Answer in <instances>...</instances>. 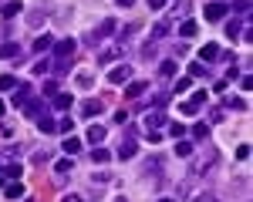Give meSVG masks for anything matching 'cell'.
<instances>
[{
    "label": "cell",
    "instance_id": "obj_4",
    "mask_svg": "<svg viewBox=\"0 0 253 202\" xmlns=\"http://www.w3.org/2000/svg\"><path fill=\"white\" fill-rule=\"evenodd\" d=\"M118 27H115V20L112 17H105L101 20V24H98L95 31H91V34H84V40H88V44H95V40H101V37H108V34H115Z\"/></svg>",
    "mask_w": 253,
    "mask_h": 202
},
{
    "label": "cell",
    "instance_id": "obj_7",
    "mask_svg": "<svg viewBox=\"0 0 253 202\" xmlns=\"http://www.w3.org/2000/svg\"><path fill=\"white\" fill-rule=\"evenodd\" d=\"M108 81H112V84H128V81H132V67H128V64H118V67H112Z\"/></svg>",
    "mask_w": 253,
    "mask_h": 202
},
{
    "label": "cell",
    "instance_id": "obj_48",
    "mask_svg": "<svg viewBox=\"0 0 253 202\" xmlns=\"http://www.w3.org/2000/svg\"><path fill=\"white\" fill-rule=\"evenodd\" d=\"M199 202H223V199H216V196H210V192H206V196H199Z\"/></svg>",
    "mask_w": 253,
    "mask_h": 202
},
{
    "label": "cell",
    "instance_id": "obj_40",
    "mask_svg": "<svg viewBox=\"0 0 253 202\" xmlns=\"http://www.w3.org/2000/svg\"><path fill=\"white\" fill-rule=\"evenodd\" d=\"M206 132H210L206 125H193V138H206Z\"/></svg>",
    "mask_w": 253,
    "mask_h": 202
},
{
    "label": "cell",
    "instance_id": "obj_41",
    "mask_svg": "<svg viewBox=\"0 0 253 202\" xmlns=\"http://www.w3.org/2000/svg\"><path fill=\"white\" fill-rule=\"evenodd\" d=\"M226 34H230V37L240 34V20H230V24H226Z\"/></svg>",
    "mask_w": 253,
    "mask_h": 202
},
{
    "label": "cell",
    "instance_id": "obj_42",
    "mask_svg": "<svg viewBox=\"0 0 253 202\" xmlns=\"http://www.w3.org/2000/svg\"><path fill=\"white\" fill-rule=\"evenodd\" d=\"M44 95H47V98H54V95H58V84H54V81H47V84H44Z\"/></svg>",
    "mask_w": 253,
    "mask_h": 202
},
{
    "label": "cell",
    "instance_id": "obj_49",
    "mask_svg": "<svg viewBox=\"0 0 253 202\" xmlns=\"http://www.w3.org/2000/svg\"><path fill=\"white\" fill-rule=\"evenodd\" d=\"M132 3H135V0H118V7H132Z\"/></svg>",
    "mask_w": 253,
    "mask_h": 202
},
{
    "label": "cell",
    "instance_id": "obj_1",
    "mask_svg": "<svg viewBox=\"0 0 253 202\" xmlns=\"http://www.w3.org/2000/svg\"><path fill=\"white\" fill-rule=\"evenodd\" d=\"M51 51H54V74L61 78V74H64V71L71 67L75 54H78V40H75V37H64V40H58V44H54Z\"/></svg>",
    "mask_w": 253,
    "mask_h": 202
},
{
    "label": "cell",
    "instance_id": "obj_17",
    "mask_svg": "<svg viewBox=\"0 0 253 202\" xmlns=\"http://www.w3.org/2000/svg\"><path fill=\"white\" fill-rule=\"evenodd\" d=\"M38 128L44 135H58V121H51L47 115H38Z\"/></svg>",
    "mask_w": 253,
    "mask_h": 202
},
{
    "label": "cell",
    "instance_id": "obj_39",
    "mask_svg": "<svg viewBox=\"0 0 253 202\" xmlns=\"http://www.w3.org/2000/svg\"><path fill=\"white\" fill-rule=\"evenodd\" d=\"M47 71H51V64H47V61H38V64H34V74H47Z\"/></svg>",
    "mask_w": 253,
    "mask_h": 202
},
{
    "label": "cell",
    "instance_id": "obj_34",
    "mask_svg": "<svg viewBox=\"0 0 253 202\" xmlns=\"http://www.w3.org/2000/svg\"><path fill=\"white\" fill-rule=\"evenodd\" d=\"M91 84H95L91 71H81V74H78V88H91Z\"/></svg>",
    "mask_w": 253,
    "mask_h": 202
},
{
    "label": "cell",
    "instance_id": "obj_25",
    "mask_svg": "<svg viewBox=\"0 0 253 202\" xmlns=\"http://www.w3.org/2000/svg\"><path fill=\"white\" fill-rule=\"evenodd\" d=\"M115 58H122V47H108V51H101V54H98L101 64H108V61H115Z\"/></svg>",
    "mask_w": 253,
    "mask_h": 202
},
{
    "label": "cell",
    "instance_id": "obj_54",
    "mask_svg": "<svg viewBox=\"0 0 253 202\" xmlns=\"http://www.w3.org/2000/svg\"><path fill=\"white\" fill-rule=\"evenodd\" d=\"M0 168H3V165H0Z\"/></svg>",
    "mask_w": 253,
    "mask_h": 202
},
{
    "label": "cell",
    "instance_id": "obj_14",
    "mask_svg": "<svg viewBox=\"0 0 253 202\" xmlns=\"http://www.w3.org/2000/svg\"><path fill=\"white\" fill-rule=\"evenodd\" d=\"M88 159L95 162V165H105V162L112 159V152H108V148H105V145H95V148H91V155H88Z\"/></svg>",
    "mask_w": 253,
    "mask_h": 202
},
{
    "label": "cell",
    "instance_id": "obj_44",
    "mask_svg": "<svg viewBox=\"0 0 253 202\" xmlns=\"http://www.w3.org/2000/svg\"><path fill=\"white\" fill-rule=\"evenodd\" d=\"M51 155H54V152H47V148H44V152H38V155H34V162H38V165H44V162L51 159Z\"/></svg>",
    "mask_w": 253,
    "mask_h": 202
},
{
    "label": "cell",
    "instance_id": "obj_18",
    "mask_svg": "<svg viewBox=\"0 0 253 202\" xmlns=\"http://www.w3.org/2000/svg\"><path fill=\"white\" fill-rule=\"evenodd\" d=\"M61 148H64V155H78V152H81V138L68 135V138L61 141Z\"/></svg>",
    "mask_w": 253,
    "mask_h": 202
},
{
    "label": "cell",
    "instance_id": "obj_27",
    "mask_svg": "<svg viewBox=\"0 0 253 202\" xmlns=\"http://www.w3.org/2000/svg\"><path fill=\"white\" fill-rule=\"evenodd\" d=\"M54 108H58V111H68V108H71V95H54Z\"/></svg>",
    "mask_w": 253,
    "mask_h": 202
},
{
    "label": "cell",
    "instance_id": "obj_26",
    "mask_svg": "<svg viewBox=\"0 0 253 202\" xmlns=\"http://www.w3.org/2000/svg\"><path fill=\"white\" fill-rule=\"evenodd\" d=\"M71 168H75V159H61V162H54V172H58V175H68Z\"/></svg>",
    "mask_w": 253,
    "mask_h": 202
},
{
    "label": "cell",
    "instance_id": "obj_36",
    "mask_svg": "<svg viewBox=\"0 0 253 202\" xmlns=\"http://www.w3.org/2000/svg\"><path fill=\"white\" fill-rule=\"evenodd\" d=\"M233 10L236 14H250V0H233Z\"/></svg>",
    "mask_w": 253,
    "mask_h": 202
},
{
    "label": "cell",
    "instance_id": "obj_11",
    "mask_svg": "<svg viewBox=\"0 0 253 202\" xmlns=\"http://www.w3.org/2000/svg\"><path fill=\"white\" fill-rule=\"evenodd\" d=\"M216 58H219V44L210 40L206 47H199V61H203V64H210V61H216Z\"/></svg>",
    "mask_w": 253,
    "mask_h": 202
},
{
    "label": "cell",
    "instance_id": "obj_12",
    "mask_svg": "<svg viewBox=\"0 0 253 202\" xmlns=\"http://www.w3.org/2000/svg\"><path fill=\"white\" fill-rule=\"evenodd\" d=\"M162 128H166V135H169V138H186V125H179V121H166V125H162Z\"/></svg>",
    "mask_w": 253,
    "mask_h": 202
},
{
    "label": "cell",
    "instance_id": "obj_38",
    "mask_svg": "<svg viewBox=\"0 0 253 202\" xmlns=\"http://www.w3.org/2000/svg\"><path fill=\"white\" fill-rule=\"evenodd\" d=\"M236 159H240V162H247V159H250V145H247V141H243V145L236 148Z\"/></svg>",
    "mask_w": 253,
    "mask_h": 202
},
{
    "label": "cell",
    "instance_id": "obj_5",
    "mask_svg": "<svg viewBox=\"0 0 253 202\" xmlns=\"http://www.w3.org/2000/svg\"><path fill=\"white\" fill-rule=\"evenodd\" d=\"M206 101H210V95H206V91H196L189 101H182V104H179V111H182V115H196V111H199Z\"/></svg>",
    "mask_w": 253,
    "mask_h": 202
},
{
    "label": "cell",
    "instance_id": "obj_30",
    "mask_svg": "<svg viewBox=\"0 0 253 202\" xmlns=\"http://www.w3.org/2000/svg\"><path fill=\"white\" fill-rule=\"evenodd\" d=\"M17 54H20V47H17V44H14V40L0 47V58H17Z\"/></svg>",
    "mask_w": 253,
    "mask_h": 202
},
{
    "label": "cell",
    "instance_id": "obj_37",
    "mask_svg": "<svg viewBox=\"0 0 253 202\" xmlns=\"http://www.w3.org/2000/svg\"><path fill=\"white\" fill-rule=\"evenodd\" d=\"M226 108H236V111H243V108H247V98H230V101H226Z\"/></svg>",
    "mask_w": 253,
    "mask_h": 202
},
{
    "label": "cell",
    "instance_id": "obj_52",
    "mask_svg": "<svg viewBox=\"0 0 253 202\" xmlns=\"http://www.w3.org/2000/svg\"><path fill=\"white\" fill-rule=\"evenodd\" d=\"M159 202H175V199H159Z\"/></svg>",
    "mask_w": 253,
    "mask_h": 202
},
{
    "label": "cell",
    "instance_id": "obj_21",
    "mask_svg": "<svg viewBox=\"0 0 253 202\" xmlns=\"http://www.w3.org/2000/svg\"><path fill=\"white\" fill-rule=\"evenodd\" d=\"M175 155H179V159H193V141L179 138L175 141Z\"/></svg>",
    "mask_w": 253,
    "mask_h": 202
},
{
    "label": "cell",
    "instance_id": "obj_50",
    "mask_svg": "<svg viewBox=\"0 0 253 202\" xmlns=\"http://www.w3.org/2000/svg\"><path fill=\"white\" fill-rule=\"evenodd\" d=\"M3 111H7V108H3V101H0V118H3Z\"/></svg>",
    "mask_w": 253,
    "mask_h": 202
},
{
    "label": "cell",
    "instance_id": "obj_10",
    "mask_svg": "<svg viewBox=\"0 0 253 202\" xmlns=\"http://www.w3.org/2000/svg\"><path fill=\"white\" fill-rule=\"evenodd\" d=\"M20 175H24V168H20L17 162H10L7 168H0V179H7V182H20Z\"/></svg>",
    "mask_w": 253,
    "mask_h": 202
},
{
    "label": "cell",
    "instance_id": "obj_9",
    "mask_svg": "<svg viewBox=\"0 0 253 202\" xmlns=\"http://www.w3.org/2000/svg\"><path fill=\"white\" fill-rule=\"evenodd\" d=\"M118 159L122 162H128V159H135V138H122V145H118Z\"/></svg>",
    "mask_w": 253,
    "mask_h": 202
},
{
    "label": "cell",
    "instance_id": "obj_51",
    "mask_svg": "<svg viewBox=\"0 0 253 202\" xmlns=\"http://www.w3.org/2000/svg\"><path fill=\"white\" fill-rule=\"evenodd\" d=\"M115 202H128V199H125V196H118V199H115Z\"/></svg>",
    "mask_w": 253,
    "mask_h": 202
},
{
    "label": "cell",
    "instance_id": "obj_35",
    "mask_svg": "<svg viewBox=\"0 0 253 202\" xmlns=\"http://www.w3.org/2000/svg\"><path fill=\"white\" fill-rule=\"evenodd\" d=\"M132 34H135V24H125V27H122V31H118V40H122V44H125V40L132 37Z\"/></svg>",
    "mask_w": 253,
    "mask_h": 202
},
{
    "label": "cell",
    "instance_id": "obj_47",
    "mask_svg": "<svg viewBox=\"0 0 253 202\" xmlns=\"http://www.w3.org/2000/svg\"><path fill=\"white\" fill-rule=\"evenodd\" d=\"M166 7V0H149V10H162Z\"/></svg>",
    "mask_w": 253,
    "mask_h": 202
},
{
    "label": "cell",
    "instance_id": "obj_46",
    "mask_svg": "<svg viewBox=\"0 0 253 202\" xmlns=\"http://www.w3.org/2000/svg\"><path fill=\"white\" fill-rule=\"evenodd\" d=\"M61 202H84V199H81L78 192H68V196H64V199H61Z\"/></svg>",
    "mask_w": 253,
    "mask_h": 202
},
{
    "label": "cell",
    "instance_id": "obj_20",
    "mask_svg": "<svg viewBox=\"0 0 253 202\" xmlns=\"http://www.w3.org/2000/svg\"><path fill=\"white\" fill-rule=\"evenodd\" d=\"M3 196H7V199H20V196H24V182H7V185H3Z\"/></svg>",
    "mask_w": 253,
    "mask_h": 202
},
{
    "label": "cell",
    "instance_id": "obj_19",
    "mask_svg": "<svg viewBox=\"0 0 253 202\" xmlns=\"http://www.w3.org/2000/svg\"><path fill=\"white\" fill-rule=\"evenodd\" d=\"M105 135H108V128H101V125H91V128H88V141H91V145H101Z\"/></svg>",
    "mask_w": 253,
    "mask_h": 202
},
{
    "label": "cell",
    "instance_id": "obj_6",
    "mask_svg": "<svg viewBox=\"0 0 253 202\" xmlns=\"http://www.w3.org/2000/svg\"><path fill=\"white\" fill-rule=\"evenodd\" d=\"M31 98H34V91H31V84H24V81H20L17 88H14V98H10V104H14V108H24V104H27Z\"/></svg>",
    "mask_w": 253,
    "mask_h": 202
},
{
    "label": "cell",
    "instance_id": "obj_22",
    "mask_svg": "<svg viewBox=\"0 0 253 202\" xmlns=\"http://www.w3.org/2000/svg\"><path fill=\"white\" fill-rule=\"evenodd\" d=\"M20 10H24V7H20L17 0H7V3H3V7H0V17H17Z\"/></svg>",
    "mask_w": 253,
    "mask_h": 202
},
{
    "label": "cell",
    "instance_id": "obj_8",
    "mask_svg": "<svg viewBox=\"0 0 253 202\" xmlns=\"http://www.w3.org/2000/svg\"><path fill=\"white\" fill-rule=\"evenodd\" d=\"M230 14V7L223 3V0H213V3H206V20H219Z\"/></svg>",
    "mask_w": 253,
    "mask_h": 202
},
{
    "label": "cell",
    "instance_id": "obj_2",
    "mask_svg": "<svg viewBox=\"0 0 253 202\" xmlns=\"http://www.w3.org/2000/svg\"><path fill=\"white\" fill-rule=\"evenodd\" d=\"M199 196H206V182H203V175H186V179L179 182V199H199Z\"/></svg>",
    "mask_w": 253,
    "mask_h": 202
},
{
    "label": "cell",
    "instance_id": "obj_28",
    "mask_svg": "<svg viewBox=\"0 0 253 202\" xmlns=\"http://www.w3.org/2000/svg\"><path fill=\"white\" fill-rule=\"evenodd\" d=\"M175 67H179L175 61H162V64H159V74H162V78H172V74H175Z\"/></svg>",
    "mask_w": 253,
    "mask_h": 202
},
{
    "label": "cell",
    "instance_id": "obj_24",
    "mask_svg": "<svg viewBox=\"0 0 253 202\" xmlns=\"http://www.w3.org/2000/svg\"><path fill=\"white\" fill-rule=\"evenodd\" d=\"M17 88V74H0V91H14Z\"/></svg>",
    "mask_w": 253,
    "mask_h": 202
},
{
    "label": "cell",
    "instance_id": "obj_31",
    "mask_svg": "<svg viewBox=\"0 0 253 202\" xmlns=\"http://www.w3.org/2000/svg\"><path fill=\"white\" fill-rule=\"evenodd\" d=\"M44 14H47V10H31V14H27V24H31V27H41V20H44Z\"/></svg>",
    "mask_w": 253,
    "mask_h": 202
},
{
    "label": "cell",
    "instance_id": "obj_13",
    "mask_svg": "<svg viewBox=\"0 0 253 202\" xmlns=\"http://www.w3.org/2000/svg\"><path fill=\"white\" fill-rule=\"evenodd\" d=\"M51 47H54V37H51V34H41V37L34 40V47H31V51H38V54H47Z\"/></svg>",
    "mask_w": 253,
    "mask_h": 202
},
{
    "label": "cell",
    "instance_id": "obj_16",
    "mask_svg": "<svg viewBox=\"0 0 253 202\" xmlns=\"http://www.w3.org/2000/svg\"><path fill=\"white\" fill-rule=\"evenodd\" d=\"M145 88H149V81H128L125 98H138V95H145Z\"/></svg>",
    "mask_w": 253,
    "mask_h": 202
},
{
    "label": "cell",
    "instance_id": "obj_45",
    "mask_svg": "<svg viewBox=\"0 0 253 202\" xmlns=\"http://www.w3.org/2000/svg\"><path fill=\"white\" fill-rule=\"evenodd\" d=\"M189 81H193V78H179V81H175V91H186V88H189Z\"/></svg>",
    "mask_w": 253,
    "mask_h": 202
},
{
    "label": "cell",
    "instance_id": "obj_43",
    "mask_svg": "<svg viewBox=\"0 0 253 202\" xmlns=\"http://www.w3.org/2000/svg\"><path fill=\"white\" fill-rule=\"evenodd\" d=\"M71 128H75V125H71V118H61L58 121V135H61V132H71Z\"/></svg>",
    "mask_w": 253,
    "mask_h": 202
},
{
    "label": "cell",
    "instance_id": "obj_15",
    "mask_svg": "<svg viewBox=\"0 0 253 202\" xmlns=\"http://www.w3.org/2000/svg\"><path fill=\"white\" fill-rule=\"evenodd\" d=\"M101 111H105L101 101H84V104H81V115H84V118H95V115H101Z\"/></svg>",
    "mask_w": 253,
    "mask_h": 202
},
{
    "label": "cell",
    "instance_id": "obj_32",
    "mask_svg": "<svg viewBox=\"0 0 253 202\" xmlns=\"http://www.w3.org/2000/svg\"><path fill=\"white\" fill-rule=\"evenodd\" d=\"M196 31H199V27H196V20H186V24L179 27V34H182V37H196Z\"/></svg>",
    "mask_w": 253,
    "mask_h": 202
},
{
    "label": "cell",
    "instance_id": "obj_3",
    "mask_svg": "<svg viewBox=\"0 0 253 202\" xmlns=\"http://www.w3.org/2000/svg\"><path fill=\"white\" fill-rule=\"evenodd\" d=\"M213 168H216V152H213V148H206V152L193 162L189 172H193V175H206V172H213Z\"/></svg>",
    "mask_w": 253,
    "mask_h": 202
},
{
    "label": "cell",
    "instance_id": "obj_23",
    "mask_svg": "<svg viewBox=\"0 0 253 202\" xmlns=\"http://www.w3.org/2000/svg\"><path fill=\"white\" fill-rule=\"evenodd\" d=\"M169 31H172V24H169V20H159L156 27H152V37H149V40H159V37H166Z\"/></svg>",
    "mask_w": 253,
    "mask_h": 202
},
{
    "label": "cell",
    "instance_id": "obj_53",
    "mask_svg": "<svg viewBox=\"0 0 253 202\" xmlns=\"http://www.w3.org/2000/svg\"><path fill=\"white\" fill-rule=\"evenodd\" d=\"M24 202H34V199H24Z\"/></svg>",
    "mask_w": 253,
    "mask_h": 202
},
{
    "label": "cell",
    "instance_id": "obj_33",
    "mask_svg": "<svg viewBox=\"0 0 253 202\" xmlns=\"http://www.w3.org/2000/svg\"><path fill=\"white\" fill-rule=\"evenodd\" d=\"M156 54H159L156 40H145V47H142V58H149V61H152V58H156Z\"/></svg>",
    "mask_w": 253,
    "mask_h": 202
},
{
    "label": "cell",
    "instance_id": "obj_29",
    "mask_svg": "<svg viewBox=\"0 0 253 202\" xmlns=\"http://www.w3.org/2000/svg\"><path fill=\"white\" fill-rule=\"evenodd\" d=\"M189 78H206V64L203 61H193L189 64Z\"/></svg>",
    "mask_w": 253,
    "mask_h": 202
}]
</instances>
